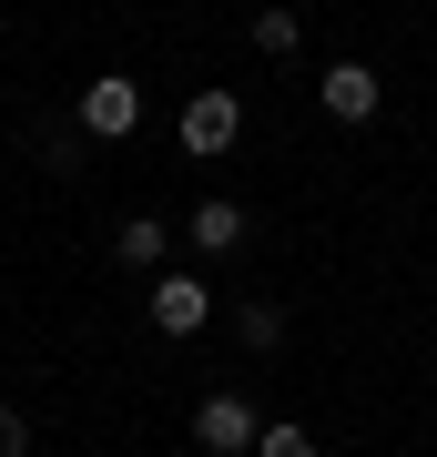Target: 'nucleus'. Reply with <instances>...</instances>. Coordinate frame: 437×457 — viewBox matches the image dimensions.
I'll return each instance as SVG.
<instances>
[{"instance_id":"1","label":"nucleus","mask_w":437,"mask_h":457,"mask_svg":"<svg viewBox=\"0 0 437 457\" xmlns=\"http://www.w3.org/2000/svg\"><path fill=\"white\" fill-rule=\"evenodd\" d=\"M255 437H265L255 396H194V447L204 457H255Z\"/></svg>"},{"instance_id":"2","label":"nucleus","mask_w":437,"mask_h":457,"mask_svg":"<svg viewBox=\"0 0 437 457\" xmlns=\"http://www.w3.org/2000/svg\"><path fill=\"white\" fill-rule=\"evenodd\" d=\"M132 122H143V82H132V71H92V82H81V132H92V143H122Z\"/></svg>"},{"instance_id":"3","label":"nucleus","mask_w":437,"mask_h":457,"mask_svg":"<svg viewBox=\"0 0 437 457\" xmlns=\"http://www.w3.org/2000/svg\"><path fill=\"white\" fill-rule=\"evenodd\" d=\"M244 143V102L234 92H194L183 102V153H194V163H214V153H234Z\"/></svg>"},{"instance_id":"4","label":"nucleus","mask_w":437,"mask_h":457,"mask_svg":"<svg viewBox=\"0 0 437 457\" xmlns=\"http://www.w3.org/2000/svg\"><path fill=\"white\" fill-rule=\"evenodd\" d=\"M153 326H163V336H204V326H214L204 275H153Z\"/></svg>"},{"instance_id":"5","label":"nucleus","mask_w":437,"mask_h":457,"mask_svg":"<svg viewBox=\"0 0 437 457\" xmlns=\"http://www.w3.org/2000/svg\"><path fill=\"white\" fill-rule=\"evenodd\" d=\"M376 71L366 62H325V122H376Z\"/></svg>"},{"instance_id":"6","label":"nucleus","mask_w":437,"mask_h":457,"mask_svg":"<svg viewBox=\"0 0 437 457\" xmlns=\"http://www.w3.org/2000/svg\"><path fill=\"white\" fill-rule=\"evenodd\" d=\"M183 234H194V254H244V204L204 194V204H194V224H183Z\"/></svg>"},{"instance_id":"7","label":"nucleus","mask_w":437,"mask_h":457,"mask_svg":"<svg viewBox=\"0 0 437 457\" xmlns=\"http://www.w3.org/2000/svg\"><path fill=\"white\" fill-rule=\"evenodd\" d=\"M163 245H173V234H163L153 213H132V224H113V264H132V275H163Z\"/></svg>"},{"instance_id":"8","label":"nucleus","mask_w":437,"mask_h":457,"mask_svg":"<svg viewBox=\"0 0 437 457\" xmlns=\"http://www.w3.org/2000/svg\"><path fill=\"white\" fill-rule=\"evenodd\" d=\"M255 457H315V427H295V417H275V427H265V437H255Z\"/></svg>"},{"instance_id":"9","label":"nucleus","mask_w":437,"mask_h":457,"mask_svg":"<svg viewBox=\"0 0 437 457\" xmlns=\"http://www.w3.org/2000/svg\"><path fill=\"white\" fill-rule=\"evenodd\" d=\"M234 326H244V345H255V356H275V345H285V315H275V305H244Z\"/></svg>"},{"instance_id":"10","label":"nucleus","mask_w":437,"mask_h":457,"mask_svg":"<svg viewBox=\"0 0 437 457\" xmlns=\"http://www.w3.org/2000/svg\"><path fill=\"white\" fill-rule=\"evenodd\" d=\"M255 51H275V62L295 51V11H285V0H275V11H255Z\"/></svg>"},{"instance_id":"11","label":"nucleus","mask_w":437,"mask_h":457,"mask_svg":"<svg viewBox=\"0 0 437 457\" xmlns=\"http://www.w3.org/2000/svg\"><path fill=\"white\" fill-rule=\"evenodd\" d=\"M0 457H31V427H21L11 407H0Z\"/></svg>"}]
</instances>
